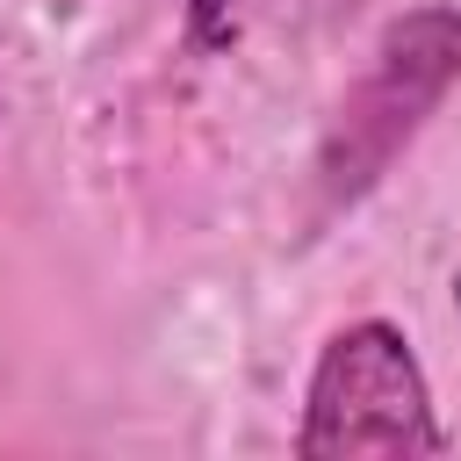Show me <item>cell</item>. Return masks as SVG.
I'll return each mask as SVG.
<instances>
[{"label":"cell","instance_id":"cell-1","mask_svg":"<svg viewBox=\"0 0 461 461\" xmlns=\"http://www.w3.org/2000/svg\"><path fill=\"white\" fill-rule=\"evenodd\" d=\"M454 72H461V14L454 7H418L375 43V65L346 94V108H339V122L317 151L324 209L353 202L360 187H375L389 173V158L418 137V122L454 86Z\"/></svg>","mask_w":461,"mask_h":461},{"label":"cell","instance_id":"cell-2","mask_svg":"<svg viewBox=\"0 0 461 461\" xmlns=\"http://www.w3.org/2000/svg\"><path fill=\"white\" fill-rule=\"evenodd\" d=\"M295 447H303L310 461L439 454V447H447L403 331H389V324H375V317L331 331V346L317 353V375H310V403H303Z\"/></svg>","mask_w":461,"mask_h":461}]
</instances>
